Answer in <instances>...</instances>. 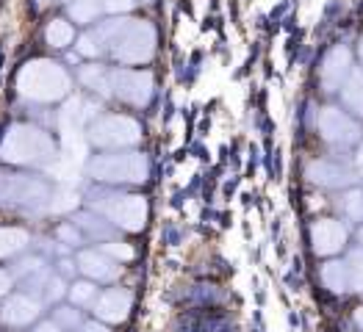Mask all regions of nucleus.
<instances>
[{
  "mask_svg": "<svg viewBox=\"0 0 363 332\" xmlns=\"http://www.w3.org/2000/svg\"><path fill=\"white\" fill-rule=\"evenodd\" d=\"M94 36L103 45V53L120 64H147L155 53V28L147 20H108L94 28Z\"/></svg>",
  "mask_w": 363,
  "mask_h": 332,
  "instance_id": "nucleus-1",
  "label": "nucleus"
},
{
  "mask_svg": "<svg viewBox=\"0 0 363 332\" xmlns=\"http://www.w3.org/2000/svg\"><path fill=\"white\" fill-rule=\"evenodd\" d=\"M0 158L17 166H48L56 161V142L33 125H14L0 142Z\"/></svg>",
  "mask_w": 363,
  "mask_h": 332,
  "instance_id": "nucleus-2",
  "label": "nucleus"
},
{
  "mask_svg": "<svg viewBox=\"0 0 363 332\" xmlns=\"http://www.w3.org/2000/svg\"><path fill=\"white\" fill-rule=\"evenodd\" d=\"M0 205L9 211L39 213L53 205V185L39 175L0 172Z\"/></svg>",
  "mask_w": 363,
  "mask_h": 332,
  "instance_id": "nucleus-3",
  "label": "nucleus"
},
{
  "mask_svg": "<svg viewBox=\"0 0 363 332\" xmlns=\"http://www.w3.org/2000/svg\"><path fill=\"white\" fill-rule=\"evenodd\" d=\"M17 89L36 103H56L69 94L67 69L50 59L28 61L17 75Z\"/></svg>",
  "mask_w": 363,
  "mask_h": 332,
  "instance_id": "nucleus-4",
  "label": "nucleus"
},
{
  "mask_svg": "<svg viewBox=\"0 0 363 332\" xmlns=\"http://www.w3.org/2000/svg\"><path fill=\"white\" fill-rule=\"evenodd\" d=\"M86 205L94 213L106 216L117 230L139 233L147 224V200L139 194H120V191H89Z\"/></svg>",
  "mask_w": 363,
  "mask_h": 332,
  "instance_id": "nucleus-5",
  "label": "nucleus"
},
{
  "mask_svg": "<svg viewBox=\"0 0 363 332\" xmlns=\"http://www.w3.org/2000/svg\"><path fill=\"white\" fill-rule=\"evenodd\" d=\"M89 178L100 183H145L150 164L142 152H106L89 161Z\"/></svg>",
  "mask_w": 363,
  "mask_h": 332,
  "instance_id": "nucleus-6",
  "label": "nucleus"
},
{
  "mask_svg": "<svg viewBox=\"0 0 363 332\" xmlns=\"http://www.w3.org/2000/svg\"><path fill=\"white\" fill-rule=\"evenodd\" d=\"M89 142L94 147L103 150H122V147H133L142 139V127L139 122L130 117H120V114H108L89 125Z\"/></svg>",
  "mask_w": 363,
  "mask_h": 332,
  "instance_id": "nucleus-7",
  "label": "nucleus"
},
{
  "mask_svg": "<svg viewBox=\"0 0 363 332\" xmlns=\"http://www.w3.org/2000/svg\"><path fill=\"white\" fill-rule=\"evenodd\" d=\"M152 89L155 81L145 69H111V94L128 105H147Z\"/></svg>",
  "mask_w": 363,
  "mask_h": 332,
  "instance_id": "nucleus-8",
  "label": "nucleus"
},
{
  "mask_svg": "<svg viewBox=\"0 0 363 332\" xmlns=\"http://www.w3.org/2000/svg\"><path fill=\"white\" fill-rule=\"evenodd\" d=\"M316 127L322 133L325 142L330 144H338V147H350L361 139V127L358 122L350 117V111H341V108H322L319 120H316Z\"/></svg>",
  "mask_w": 363,
  "mask_h": 332,
  "instance_id": "nucleus-9",
  "label": "nucleus"
},
{
  "mask_svg": "<svg viewBox=\"0 0 363 332\" xmlns=\"http://www.w3.org/2000/svg\"><path fill=\"white\" fill-rule=\"evenodd\" d=\"M42 304L45 302L39 297L28 294V291L11 294V297H6V302L0 304V324H6V327H28L42 316Z\"/></svg>",
  "mask_w": 363,
  "mask_h": 332,
  "instance_id": "nucleus-10",
  "label": "nucleus"
},
{
  "mask_svg": "<svg viewBox=\"0 0 363 332\" xmlns=\"http://www.w3.org/2000/svg\"><path fill=\"white\" fill-rule=\"evenodd\" d=\"M347 224L338 222V219H316L311 224V244H313V252L322 255V258H333L338 255L344 246H347Z\"/></svg>",
  "mask_w": 363,
  "mask_h": 332,
  "instance_id": "nucleus-11",
  "label": "nucleus"
},
{
  "mask_svg": "<svg viewBox=\"0 0 363 332\" xmlns=\"http://www.w3.org/2000/svg\"><path fill=\"white\" fill-rule=\"evenodd\" d=\"M352 53L344 47V45H335L325 53L322 67H319V81H322V89L325 91H341V86L347 84L350 72H352Z\"/></svg>",
  "mask_w": 363,
  "mask_h": 332,
  "instance_id": "nucleus-12",
  "label": "nucleus"
},
{
  "mask_svg": "<svg viewBox=\"0 0 363 332\" xmlns=\"http://www.w3.org/2000/svg\"><path fill=\"white\" fill-rule=\"evenodd\" d=\"M75 261H78V269L86 274V280H94V282H114L122 277L120 261H114L103 249H81Z\"/></svg>",
  "mask_w": 363,
  "mask_h": 332,
  "instance_id": "nucleus-13",
  "label": "nucleus"
},
{
  "mask_svg": "<svg viewBox=\"0 0 363 332\" xmlns=\"http://www.w3.org/2000/svg\"><path fill=\"white\" fill-rule=\"evenodd\" d=\"M130 307H133V294L128 288H108V291H103L97 297L94 316L100 321H106V324H122L128 319Z\"/></svg>",
  "mask_w": 363,
  "mask_h": 332,
  "instance_id": "nucleus-14",
  "label": "nucleus"
},
{
  "mask_svg": "<svg viewBox=\"0 0 363 332\" xmlns=\"http://www.w3.org/2000/svg\"><path fill=\"white\" fill-rule=\"evenodd\" d=\"M308 181L311 183H319L325 188H344L350 183L355 181L350 169L338 166V164H330V161H313L308 166Z\"/></svg>",
  "mask_w": 363,
  "mask_h": 332,
  "instance_id": "nucleus-15",
  "label": "nucleus"
},
{
  "mask_svg": "<svg viewBox=\"0 0 363 332\" xmlns=\"http://www.w3.org/2000/svg\"><path fill=\"white\" fill-rule=\"evenodd\" d=\"M341 103L350 114L363 117V67H355L347 78V84L341 86Z\"/></svg>",
  "mask_w": 363,
  "mask_h": 332,
  "instance_id": "nucleus-16",
  "label": "nucleus"
},
{
  "mask_svg": "<svg viewBox=\"0 0 363 332\" xmlns=\"http://www.w3.org/2000/svg\"><path fill=\"white\" fill-rule=\"evenodd\" d=\"M30 246V236L23 227H0V261L17 258Z\"/></svg>",
  "mask_w": 363,
  "mask_h": 332,
  "instance_id": "nucleus-17",
  "label": "nucleus"
},
{
  "mask_svg": "<svg viewBox=\"0 0 363 332\" xmlns=\"http://www.w3.org/2000/svg\"><path fill=\"white\" fill-rule=\"evenodd\" d=\"M72 222L84 230V236L91 241H108V236L114 233V224L106 216H94V213H75Z\"/></svg>",
  "mask_w": 363,
  "mask_h": 332,
  "instance_id": "nucleus-18",
  "label": "nucleus"
},
{
  "mask_svg": "<svg viewBox=\"0 0 363 332\" xmlns=\"http://www.w3.org/2000/svg\"><path fill=\"white\" fill-rule=\"evenodd\" d=\"M322 282H325V288H330L333 294H347V291H352L347 261H328V263L322 266Z\"/></svg>",
  "mask_w": 363,
  "mask_h": 332,
  "instance_id": "nucleus-19",
  "label": "nucleus"
},
{
  "mask_svg": "<svg viewBox=\"0 0 363 332\" xmlns=\"http://www.w3.org/2000/svg\"><path fill=\"white\" fill-rule=\"evenodd\" d=\"M81 81L84 86L91 91H100V94H111V69L103 67V64H89V67H81Z\"/></svg>",
  "mask_w": 363,
  "mask_h": 332,
  "instance_id": "nucleus-20",
  "label": "nucleus"
},
{
  "mask_svg": "<svg viewBox=\"0 0 363 332\" xmlns=\"http://www.w3.org/2000/svg\"><path fill=\"white\" fill-rule=\"evenodd\" d=\"M45 39H48V45L50 47H69L72 42H75V30H72V23H67L64 17H56V20H50L48 23V28H45Z\"/></svg>",
  "mask_w": 363,
  "mask_h": 332,
  "instance_id": "nucleus-21",
  "label": "nucleus"
},
{
  "mask_svg": "<svg viewBox=\"0 0 363 332\" xmlns=\"http://www.w3.org/2000/svg\"><path fill=\"white\" fill-rule=\"evenodd\" d=\"M69 8V20L72 23H81V25H91V23H97V17L103 14V3L100 0H72V3H67Z\"/></svg>",
  "mask_w": 363,
  "mask_h": 332,
  "instance_id": "nucleus-22",
  "label": "nucleus"
},
{
  "mask_svg": "<svg viewBox=\"0 0 363 332\" xmlns=\"http://www.w3.org/2000/svg\"><path fill=\"white\" fill-rule=\"evenodd\" d=\"M53 321H56L64 332H72V330H81L86 319H84V313L78 310V304H56Z\"/></svg>",
  "mask_w": 363,
  "mask_h": 332,
  "instance_id": "nucleus-23",
  "label": "nucleus"
},
{
  "mask_svg": "<svg viewBox=\"0 0 363 332\" xmlns=\"http://www.w3.org/2000/svg\"><path fill=\"white\" fill-rule=\"evenodd\" d=\"M97 297H100V294H97L94 280H75V282L69 285V299H72V304H78V307L94 304Z\"/></svg>",
  "mask_w": 363,
  "mask_h": 332,
  "instance_id": "nucleus-24",
  "label": "nucleus"
},
{
  "mask_svg": "<svg viewBox=\"0 0 363 332\" xmlns=\"http://www.w3.org/2000/svg\"><path fill=\"white\" fill-rule=\"evenodd\" d=\"M338 208H341V216H344L347 222H363V191L350 188V191L341 197Z\"/></svg>",
  "mask_w": 363,
  "mask_h": 332,
  "instance_id": "nucleus-25",
  "label": "nucleus"
},
{
  "mask_svg": "<svg viewBox=\"0 0 363 332\" xmlns=\"http://www.w3.org/2000/svg\"><path fill=\"white\" fill-rule=\"evenodd\" d=\"M347 266H350V285H352V291H361L363 294V246L355 249V252H350Z\"/></svg>",
  "mask_w": 363,
  "mask_h": 332,
  "instance_id": "nucleus-26",
  "label": "nucleus"
},
{
  "mask_svg": "<svg viewBox=\"0 0 363 332\" xmlns=\"http://www.w3.org/2000/svg\"><path fill=\"white\" fill-rule=\"evenodd\" d=\"M64 294H69V288L64 285V277H61V274H50V280H48V285H45V291H42V302L56 304Z\"/></svg>",
  "mask_w": 363,
  "mask_h": 332,
  "instance_id": "nucleus-27",
  "label": "nucleus"
},
{
  "mask_svg": "<svg viewBox=\"0 0 363 332\" xmlns=\"http://www.w3.org/2000/svg\"><path fill=\"white\" fill-rule=\"evenodd\" d=\"M78 53L81 56H86V59H97V56H103V45H100V39L94 36V30L89 33H84V36H78Z\"/></svg>",
  "mask_w": 363,
  "mask_h": 332,
  "instance_id": "nucleus-28",
  "label": "nucleus"
},
{
  "mask_svg": "<svg viewBox=\"0 0 363 332\" xmlns=\"http://www.w3.org/2000/svg\"><path fill=\"white\" fill-rule=\"evenodd\" d=\"M56 236H59V241L69 244V246H81L84 244V230L75 222H64L59 230H56Z\"/></svg>",
  "mask_w": 363,
  "mask_h": 332,
  "instance_id": "nucleus-29",
  "label": "nucleus"
},
{
  "mask_svg": "<svg viewBox=\"0 0 363 332\" xmlns=\"http://www.w3.org/2000/svg\"><path fill=\"white\" fill-rule=\"evenodd\" d=\"M100 249L108 252L114 261H130V258H133V249L122 241H103L100 244Z\"/></svg>",
  "mask_w": 363,
  "mask_h": 332,
  "instance_id": "nucleus-30",
  "label": "nucleus"
},
{
  "mask_svg": "<svg viewBox=\"0 0 363 332\" xmlns=\"http://www.w3.org/2000/svg\"><path fill=\"white\" fill-rule=\"evenodd\" d=\"M100 3H103V11H108V14H125L133 8L136 0H100Z\"/></svg>",
  "mask_w": 363,
  "mask_h": 332,
  "instance_id": "nucleus-31",
  "label": "nucleus"
},
{
  "mask_svg": "<svg viewBox=\"0 0 363 332\" xmlns=\"http://www.w3.org/2000/svg\"><path fill=\"white\" fill-rule=\"evenodd\" d=\"M14 282H17V277H14L11 269H0V299L9 297V291L14 288Z\"/></svg>",
  "mask_w": 363,
  "mask_h": 332,
  "instance_id": "nucleus-32",
  "label": "nucleus"
},
{
  "mask_svg": "<svg viewBox=\"0 0 363 332\" xmlns=\"http://www.w3.org/2000/svg\"><path fill=\"white\" fill-rule=\"evenodd\" d=\"M75 269H78V261H64V258L59 261V274H61V277H72V274H75Z\"/></svg>",
  "mask_w": 363,
  "mask_h": 332,
  "instance_id": "nucleus-33",
  "label": "nucleus"
},
{
  "mask_svg": "<svg viewBox=\"0 0 363 332\" xmlns=\"http://www.w3.org/2000/svg\"><path fill=\"white\" fill-rule=\"evenodd\" d=\"M81 332H111L108 330V324L106 321H84V327H81Z\"/></svg>",
  "mask_w": 363,
  "mask_h": 332,
  "instance_id": "nucleus-34",
  "label": "nucleus"
},
{
  "mask_svg": "<svg viewBox=\"0 0 363 332\" xmlns=\"http://www.w3.org/2000/svg\"><path fill=\"white\" fill-rule=\"evenodd\" d=\"M33 332H61V327L50 319V321H42V324H36L33 327Z\"/></svg>",
  "mask_w": 363,
  "mask_h": 332,
  "instance_id": "nucleus-35",
  "label": "nucleus"
},
{
  "mask_svg": "<svg viewBox=\"0 0 363 332\" xmlns=\"http://www.w3.org/2000/svg\"><path fill=\"white\" fill-rule=\"evenodd\" d=\"M355 324H358V327L363 330V304L358 307V310H355Z\"/></svg>",
  "mask_w": 363,
  "mask_h": 332,
  "instance_id": "nucleus-36",
  "label": "nucleus"
},
{
  "mask_svg": "<svg viewBox=\"0 0 363 332\" xmlns=\"http://www.w3.org/2000/svg\"><path fill=\"white\" fill-rule=\"evenodd\" d=\"M50 3H53V0H36V6H39V8H45V6H50Z\"/></svg>",
  "mask_w": 363,
  "mask_h": 332,
  "instance_id": "nucleus-37",
  "label": "nucleus"
},
{
  "mask_svg": "<svg viewBox=\"0 0 363 332\" xmlns=\"http://www.w3.org/2000/svg\"><path fill=\"white\" fill-rule=\"evenodd\" d=\"M358 56H361V64H363V36H361V42H358Z\"/></svg>",
  "mask_w": 363,
  "mask_h": 332,
  "instance_id": "nucleus-38",
  "label": "nucleus"
},
{
  "mask_svg": "<svg viewBox=\"0 0 363 332\" xmlns=\"http://www.w3.org/2000/svg\"><path fill=\"white\" fill-rule=\"evenodd\" d=\"M358 239H361V244H363V224H361V230H358Z\"/></svg>",
  "mask_w": 363,
  "mask_h": 332,
  "instance_id": "nucleus-39",
  "label": "nucleus"
},
{
  "mask_svg": "<svg viewBox=\"0 0 363 332\" xmlns=\"http://www.w3.org/2000/svg\"><path fill=\"white\" fill-rule=\"evenodd\" d=\"M136 3H152V0H136Z\"/></svg>",
  "mask_w": 363,
  "mask_h": 332,
  "instance_id": "nucleus-40",
  "label": "nucleus"
},
{
  "mask_svg": "<svg viewBox=\"0 0 363 332\" xmlns=\"http://www.w3.org/2000/svg\"><path fill=\"white\" fill-rule=\"evenodd\" d=\"M64 3H72V0H64Z\"/></svg>",
  "mask_w": 363,
  "mask_h": 332,
  "instance_id": "nucleus-41",
  "label": "nucleus"
}]
</instances>
